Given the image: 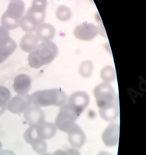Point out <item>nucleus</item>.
<instances>
[{
  "instance_id": "f257e3e1",
  "label": "nucleus",
  "mask_w": 146,
  "mask_h": 155,
  "mask_svg": "<svg viewBox=\"0 0 146 155\" xmlns=\"http://www.w3.org/2000/svg\"><path fill=\"white\" fill-rule=\"evenodd\" d=\"M58 48L54 42H42L29 54L28 64L33 68L38 69L49 64L55 60Z\"/></svg>"
},
{
  "instance_id": "f03ea898",
  "label": "nucleus",
  "mask_w": 146,
  "mask_h": 155,
  "mask_svg": "<svg viewBox=\"0 0 146 155\" xmlns=\"http://www.w3.org/2000/svg\"><path fill=\"white\" fill-rule=\"evenodd\" d=\"M32 105L39 107H62L67 102V95L60 88L39 90L30 95Z\"/></svg>"
},
{
  "instance_id": "7ed1b4c3",
  "label": "nucleus",
  "mask_w": 146,
  "mask_h": 155,
  "mask_svg": "<svg viewBox=\"0 0 146 155\" xmlns=\"http://www.w3.org/2000/svg\"><path fill=\"white\" fill-rule=\"evenodd\" d=\"M93 95L99 109H105L117 103L114 88L110 83L103 82L93 89Z\"/></svg>"
},
{
  "instance_id": "20e7f679",
  "label": "nucleus",
  "mask_w": 146,
  "mask_h": 155,
  "mask_svg": "<svg viewBox=\"0 0 146 155\" xmlns=\"http://www.w3.org/2000/svg\"><path fill=\"white\" fill-rule=\"evenodd\" d=\"M60 110L55 119V126L57 129L64 133H68L71 128L76 124V121L79 116L71 109L67 102L60 107Z\"/></svg>"
},
{
  "instance_id": "39448f33",
  "label": "nucleus",
  "mask_w": 146,
  "mask_h": 155,
  "mask_svg": "<svg viewBox=\"0 0 146 155\" xmlns=\"http://www.w3.org/2000/svg\"><path fill=\"white\" fill-rule=\"evenodd\" d=\"M73 34L79 41H91L99 34V28L93 23L84 22L76 26Z\"/></svg>"
},
{
  "instance_id": "423d86ee",
  "label": "nucleus",
  "mask_w": 146,
  "mask_h": 155,
  "mask_svg": "<svg viewBox=\"0 0 146 155\" xmlns=\"http://www.w3.org/2000/svg\"><path fill=\"white\" fill-rule=\"evenodd\" d=\"M90 95L83 91H78V92L72 93L69 96L67 104L70 106L77 113L79 116L83 113L85 109L90 104Z\"/></svg>"
},
{
  "instance_id": "0eeeda50",
  "label": "nucleus",
  "mask_w": 146,
  "mask_h": 155,
  "mask_svg": "<svg viewBox=\"0 0 146 155\" xmlns=\"http://www.w3.org/2000/svg\"><path fill=\"white\" fill-rule=\"evenodd\" d=\"M32 105L30 95H17L9 99L6 109L14 114L24 113Z\"/></svg>"
},
{
  "instance_id": "6e6552de",
  "label": "nucleus",
  "mask_w": 146,
  "mask_h": 155,
  "mask_svg": "<svg viewBox=\"0 0 146 155\" xmlns=\"http://www.w3.org/2000/svg\"><path fill=\"white\" fill-rule=\"evenodd\" d=\"M23 113L26 123L31 127L37 128L38 126L45 122V114L39 106L31 105Z\"/></svg>"
},
{
  "instance_id": "1a4fd4ad",
  "label": "nucleus",
  "mask_w": 146,
  "mask_h": 155,
  "mask_svg": "<svg viewBox=\"0 0 146 155\" xmlns=\"http://www.w3.org/2000/svg\"><path fill=\"white\" fill-rule=\"evenodd\" d=\"M119 124L117 123H111L104 130L101 137L105 146L107 147L117 146L119 142Z\"/></svg>"
},
{
  "instance_id": "9d476101",
  "label": "nucleus",
  "mask_w": 146,
  "mask_h": 155,
  "mask_svg": "<svg viewBox=\"0 0 146 155\" xmlns=\"http://www.w3.org/2000/svg\"><path fill=\"white\" fill-rule=\"evenodd\" d=\"M25 9V4L23 0H10L7 10L5 11L2 16L9 19L19 21L23 16Z\"/></svg>"
},
{
  "instance_id": "9b49d317",
  "label": "nucleus",
  "mask_w": 146,
  "mask_h": 155,
  "mask_svg": "<svg viewBox=\"0 0 146 155\" xmlns=\"http://www.w3.org/2000/svg\"><path fill=\"white\" fill-rule=\"evenodd\" d=\"M68 134V139L69 142L72 147V148H80L85 144L86 140V137L84 131L78 124H75L72 128L69 130Z\"/></svg>"
},
{
  "instance_id": "f8f14e48",
  "label": "nucleus",
  "mask_w": 146,
  "mask_h": 155,
  "mask_svg": "<svg viewBox=\"0 0 146 155\" xmlns=\"http://www.w3.org/2000/svg\"><path fill=\"white\" fill-rule=\"evenodd\" d=\"M30 88H31V78L27 74H18L14 78L13 89L17 95L28 94Z\"/></svg>"
},
{
  "instance_id": "ddd939ff",
  "label": "nucleus",
  "mask_w": 146,
  "mask_h": 155,
  "mask_svg": "<svg viewBox=\"0 0 146 155\" xmlns=\"http://www.w3.org/2000/svg\"><path fill=\"white\" fill-rule=\"evenodd\" d=\"M36 36L39 41L51 42L55 37V28L50 23H43L37 27L36 30Z\"/></svg>"
},
{
  "instance_id": "4468645a",
  "label": "nucleus",
  "mask_w": 146,
  "mask_h": 155,
  "mask_svg": "<svg viewBox=\"0 0 146 155\" xmlns=\"http://www.w3.org/2000/svg\"><path fill=\"white\" fill-rule=\"evenodd\" d=\"M39 138L46 140L54 137L57 133V127L54 123L44 122L36 128Z\"/></svg>"
},
{
  "instance_id": "2eb2a0df",
  "label": "nucleus",
  "mask_w": 146,
  "mask_h": 155,
  "mask_svg": "<svg viewBox=\"0 0 146 155\" xmlns=\"http://www.w3.org/2000/svg\"><path fill=\"white\" fill-rule=\"evenodd\" d=\"M39 45V40L36 34L33 33H26L21 38L19 47L22 51L26 53H30Z\"/></svg>"
},
{
  "instance_id": "dca6fc26",
  "label": "nucleus",
  "mask_w": 146,
  "mask_h": 155,
  "mask_svg": "<svg viewBox=\"0 0 146 155\" xmlns=\"http://www.w3.org/2000/svg\"><path fill=\"white\" fill-rule=\"evenodd\" d=\"M25 16L29 18L30 20H32L34 23H36L37 26H39L40 24L44 23L46 16V11L45 9L31 6L27 10Z\"/></svg>"
},
{
  "instance_id": "f3484780",
  "label": "nucleus",
  "mask_w": 146,
  "mask_h": 155,
  "mask_svg": "<svg viewBox=\"0 0 146 155\" xmlns=\"http://www.w3.org/2000/svg\"><path fill=\"white\" fill-rule=\"evenodd\" d=\"M16 43L12 38L4 44L0 45V64L3 63L16 49Z\"/></svg>"
},
{
  "instance_id": "a211bd4d",
  "label": "nucleus",
  "mask_w": 146,
  "mask_h": 155,
  "mask_svg": "<svg viewBox=\"0 0 146 155\" xmlns=\"http://www.w3.org/2000/svg\"><path fill=\"white\" fill-rule=\"evenodd\" d=\"M99 113L100 115L101 118L106 122L113 123L117 119L119 116V106L118 102L114 106L105 109H99Z\"/></svg>"
},
{
  "instance_id": "6ab92c4d",
  "label": "nucleus",
  "mask_w": 146,
  "mask_h": 155,
  "mask_svg": "<svg viewBox=\"0 0 146 155\" xmlns=\"http://www.w3.org/2000/svg\"><path fill=\"white\" fill-rule=\"evenodd\" d=\"M11 99V92L6 87L0 86V116L6 110L7 104Z\"/></svg>"
},
{
  "instance_id": "aec40b11",
  "label": "nucleus",
  "mask_w": 146,
  "mask_h": 155,
  "mask_svg": "<svg viewBox=\"0 0 146 155\" xmlns=\"http://www.w3.org/2000/svg\"><path fill=\"white\" fill-rule=\"evenodd\" d=\"M100 77L104 82L110 84L116 78V71L114 67L111 65H107L103 68L100 71Z\"/></svg>"
},
{
  "instance_id": "412c9836",
  "label": "nucleus",
  "mask_w": 146,
  "mask_h": 155,
  "mask_svg": "<svg viewBox=\"0 0 146 155\" xmlns=\"http://www.w3.org/2000/svg\"><path fill=\"white\" fill-rule=\"evenodd\" d=\"M93 71V63L90 60H86L80 64L79 68V74L84 78L91 77Z\"/></svg>"
},
{
  "instance_id": "4be33fe9",
  "label": "nucleus",
  "mask_w": 146,
  "mask_h": 155,
  "mask_svg": "<svg viewBox=\"0 0 146 155\" xmlns=\"http://www.w3.org/2000/svg\"><path fill=\"white\" fill-rule=\"evenodd\" d=\"M72 16V12L67 5H60L56 11V17L62 22L70 20Z\"/></svg>"
},
{
  "instance_id": "5701e85b",
  "label": "nucleus",
  "mask_w": 146,
  "mask_h": 155,
  "mask_svg": "<svg viewBox=\"0 0 146 155\" xmlns=\"http://www.w3.org/2000/svg\"><path fill=\"white\" fill-rule=\"evenodd\" d=\"M19 27L26 33H34L38 26L26 16H23L19 20Z\"/></svg>"
},
{
  "instance_id": "b1692460",
  "label": "nucleus",
  "mask_w": 146,
  "mask_h": 155,
  "mask_svg": "<svg viewBox=\"0 0 146 155\" xmlns=\"http://www.w3.org/2000/svg\"><path fill=\"white\" fill-rule=\"evenodd\" d=\"M23 138H24V140L26 141V143H27L28 144L30 145L34 143V141H36L37 139H39V137L38 135H37V130H36L35 127H29V128L24 132Z\"/></svg>"
},
{
  "instance_id": "393cba45",
  "label": "nucleus",
  "mask_w": 146,
  "mask_h": 155,
  "mask_svg": "<svg viewBox=\"0 0 146 155\" xmlns=\"http://www.w3.org/2000/svg\"><path fill=\"white\" fill-rule=\"evenodd\" d=\"M31 146L33 150L40 155L47 153V150H48V144L45 142V140L41 139V138H39L37 140L34 141V143L31 144Z\"/></svg>"
},
{
  "instance_id": "a878e982",
  "label": "nucleus",
  "mask_w": 146,
  "mask_h": 155,
  "mask_svg": "<svg viewBox=\"0 0 146 155\" xmlns=\"http://www.w3.org/2000/svg\"><path fill=\"white\" fill-rule=\"evenodd\" d=\"M53 155H81V153L76 148H69L66 150H56Z\"/></svg>"
},
{
  "instance_id": "bb28decb",
  "label": "nucleus",
  "mask_w": 146,
  "mask_h": 155,
  "mask_svg": "<svg viewBox=\"0 0 146 155\" xmlns=\"http://www.w3.org/2000/svg\"><path fill=\"white\" fill-rule=\"evenodd\" d=\"M10 38L9 30L4 28L2 26H0V45L7 42Z\"/></svg>"
},
{
  "instance_id": "cd10ccee",
  "label": "nucleus",
  "mask_w": 146,
  "mask_h": 155,
  "mask_svg": "<svg viewBox=\"0 0 146 155\" xmlns=\"http://www.w3.org/2000/svg\"><path fill=\"white\" fill-rule=\"evenodd\" d=\"M48 5V0H33L31 6L39 8V9H46Z\"/></svg>"
},
{
  "instance_id": "c85d7f7f",
  "label": "nucleus",
  "mask_w": 146,
  "mask_h": 155,
  "mask_svg": "<svg viewBox=\"0 0 146 155\" xmlns=\"http://www.w3.org/2000/svg\"><path fill=\"white\" fill-rule=\"evenodd\" d=\"M0 155H16V153L10 150H2L0 151Z\"/></svg>"
},
{
  "instance_id": "c756f323",
  "label": "nucleus",
  "mask_w": 146,
  "mask_h": 155,
  "mask_svg": "<svg viewBox=\"0 0 146 155\" xmlns=\"http://www.w3.org/2000/svg\"><path fill=\"white\" fill-rule=\"evenodd\" d=\"M97 155H113V154H111L110 153H109V152L107 151H101Z\"/></svg>"
},
{
  "instance_id": "7c9ffc66",
  "label": "nucleus",
  "mask_w": 146,
  "mask_h": 155,
  "mask_svg": "<svg viewBox=\"0 0 146 155\" xmlns=\"http://www.w3.org/2000/svg\"><path fill=\"white\" fill-rule=\"evenodd\" d=\"M41 155H53V153H43Z\"/></svg>"
},
{
  "instance_id": "2f4dec72",
  "label": "nucleus",
  "mask_w": 146,
  "mask_h": 155,
  "mask_svg": "<svg viewBox=\"0 0 146 155\" xmlns=\"http://www.w3.org/2000/svg\"><path fill=\"white\" fill-rule=\"evenodd\" d=\"M2 143L0 142V151L2 150Z\"/></svg>"
}]
</instances>
